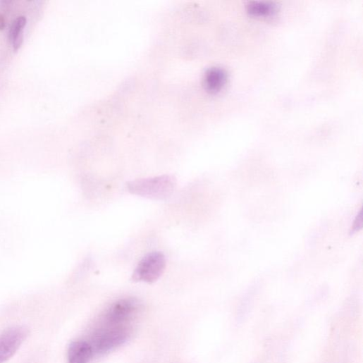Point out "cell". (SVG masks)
Here are the masks:
<instances>
[{
	"instance_id": "8992f818",
	"label": "cell",
	"mask_w": 363,
	"mask_h": 363,
	"mask_svg": "<svg viewBox=\"0 0 363 363\" xmlns=\"http://www.w3.org/2000/svg\"><path fill=\"white\" fill-rule=\"evenodd\" d=\"M92 354V347L87 342H72L68 350V363H87Z\"/></svg>"
},
{
	"instance_id": "5b68a950",
	"label": "cell",
	"mask_w": 363,
	"mask_h": 363,
	"mask_svg": "<svg viewBox=\"0 0 363 363\" xmlns=\"http://www.w3.org/2000/svg\"><path fill=\"white\" fill-rule=\"evenodd\" d=\"M138 307V302L133 298L118 300L107 311L106 320L111 324L124 322L137 311Z\"/></svg>"
},
{
	"instance_id": "7a4b0ae2",
	"label": "cell",
	"mask_w": 363,
	"mask_h": 363,
	"mask_svg": "<svg viewBox=\"0 0 363 363\" xmlns=\"http://www.w3.org/2000/svg\"><path fill=\"white\" fill-rule=\"evenodd\" d=\"M166 268V259L161 252H152L144 257L135 269L133 281L154 283L164 274Z\"/></svg>"
},
{
	"instance_id": "9c48e42d",
	"label": "cell",
	"mask_w": 363,
	"mask_h": 363,
	"mask_svg": "<svg viewBox=\"0 0 363 363\" xmlns=\"http://www.w3.org/2000/svg\"><path fill=\"white\" fill-rule=\"evenodd\" d=\"M247 11L257 17H269L277 12L278 6L273 2L256 1L249 4Z\"/></svg>"
},
{
	"instance_id": "ba28073f",
	"label": "cell",
	"mask_w": 363,
	"mask_h": 363,
	"mask_svg": "<svg viewBox=\"0 0 363 363\" xmlns=\"http://www.w3.org/2000/svg\"><path fill=\"white\" fill-rule=\"evenodd\" d=\"M26 25V17L19 16L13 22L10 27L9 40L16 51L18 50L22 46Z\"/></svg>"
},
{
	"instance_id": "30bf717a",
	"label": "cell",
	"mask_w": 363,
	"mask_h": 363,
	"mask_svg": "<svg viewBox=\"0 0 363 363\" xmlns=\"http://www.w3.org/2000/svg\"><path fill=\"white\" fill-rule=\"evenodd\" d=\"M6 25V21L5 17L0 14V30H4Z\"/></svg>"
},
{
	"instance_id": "52a82bcc",
	"label": "cell",
	"mask_w": 363,
	"mask_h": 363,
	"mask_svg": "<svg viewBox=\"0 0 363 363\" xmlns=\"http://www.w3.org/2000/svg\"><path fill=\"white\" fill-rule=\"evenodd\" d=\"M204 86L211 92L219 91L227 81V73L221 68L212 67L204 75Z\"/></svg>"
},
{
	"instance_id": "3957f363",
	"label": "cell",
	"mask_w": 363,
	"mask_h": 363,
	"mask_svg": "<svg viewBox=\"0 0 363 363\" xmlns=\"http://www.w3.org/2000/svg\"><path fill=\"white\" fill-rule=\"evenodd\" d=\"M29 335L24 326L11 327L0 334V363L9 360L19 350Z\"/></svg>"
},
{
	"instance_id": "6da1fadb",
	"label": "cell",
	"mask_w": 363,
	"mask_h": 363,
	"mask_svg": "<svg viewBox=\"0 0 363 363\" xmlns=\"http://www.w3.org/2000/svg\"><path fill=\"white\" fill-rule=\"evenodd\" d=\"M127 186L133 195L161 200L169 197L174 192L177 179L171 175H164L133 180Z\"/></svg>"
},
{
	"instance_id": "277c9868",
	"label": "cell",
	"mask_w": 363,
	"mask_h": 363,
	"mask_svg": "<svg viewBox=\"0 0 363 363\" xmlns=\"http://www.w3.org/2000/svg\"><path fill=\"white\" fill-rule=\"evenodd\" d=\"M128 337V333L125 328L117 327L106 329L96 336L92 349L99 353L106 352L123 344Z\"/></svg>"
}]
</instances>
